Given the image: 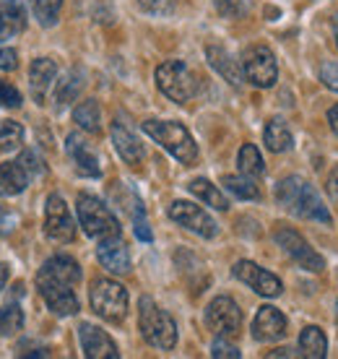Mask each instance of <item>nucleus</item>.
<instances>
[{"instance_id":"nucleus-1","label":"nucleus","mask_w":338,"mask_h":359,"mask_svg":"<svg viewBox=\"0 0 338 359\" xmlns=\"http://www.w3.org/2000/svg\"><path fill=\"white\" fill-rule=\"evenodd\" d=\"M273 196H276L278 206H284L297 219H310V222H320L328 226L333 224V216L325 208V201L304 177H297V175L284 177L276 185Z\"/></svg>"},{"instance_id":"nucleus-2","label":"nucleus","mask_w":338,"mask_h":359,"mask_svg":"<svg viewBox=\"0 0 338 359\" xmlns=\"http://www.w3.org/2000/svg\"><path fill=\"white\" fill-rule=\"evenodd\" d=\"M138 328L149 346L159 351L175 349L177 344V325L167 310H161L151 297H141L138 302Z\"/></svg>"},{"instance_id":"nucleus-3","label":"nucleus","mask_w":338,"mask_h":359,"mask_svg":"<svg viewBox=\"0 0 338 359\" xmlns=\"http://www.w3.org/2000/svg\"><path fill=\"white\" fill-rule=\"evenodd\" d=\"M141 128L143 133L151 135L154 141L167 154H172L180 164L190 167V164L198 162V146L185 126L172 123V120H146Z\"/></svg>"},{"instance_id":"nucleus-4","label":"nucleus","mask_w":338,"mask_h":359,"mask_svg":"<svg viewBox=\"0 0 338 359\" xmlns=\"http://www.w3.org/2000/svg\"><path fill=\"white\" fill-rule=\"evenodd\" d=\"M76 214H79V224L83 226V232L89 234L91 240H112L123 234V226L117 222V216L109 211L107 203H102L97 196L81 193L76 198Z\"/></svg>"},{"instance_id":"nucleus-5","label":"nucleus","mask_w":338,"mask_h":359,"mask_svg":"<svg viewBox=\"0 0 338 359\" xmlns=\"http://www.w3.org/2000/svg\"><path fill=\"white\" fill-rule=\"evenodd\" d=\"M89 302L102 320L123 323L128 315V289L115 278H97L89 289Z\"/></svg>"},{"instance_id":"nucleus-6","label":"nucleus","mask_w":338,"mask_h":359,"mask_svg":"<svg viewBox=\"0 0 338 359\" xmlns=\"http://www.w3.org/2000/svg\"><path fill=\"white\" fill-rule=\"evenodd\" d=\"M156 86L167 99L185 104L198 94V76L182 60H164L156 68Z\"/></svg>"},{"instance_id":"nucleus-7","label":"nucleus","mask_w":338,"mask_h":359,"mask_svg":"<svg viewBox=\"0 0 338 359\" xmlns=\"http://www.w3.org/2000/svg\"><path fill=\"white\" fill-rule=\"evenodd\" d=\"M242 73L245 81H250L258 89H271L278 79V63L276 55L271 53V47L266 45H250L242 53Z\"/></svg>"},{"instance_id":"nucleus-8","label":"nucleus","mask_w":338,"mask_h":359,"mask_svg":"<svg viewBox=\"0 0 338 359\" xmlns=\"http://www.w3.org/2000/svg\"><path fill=\"white\" fill-rule=\"evenodd\" d=\"M273 240H276L278 248H281L299 269L312 271V273H318V271L325 269L323 255L315 250V248H310V243H307L299 232H294L289 226H276V229H273Z\"/></svg>"},{"instance_id":"nucleus-9","label":"nucleus","mask_w":338,"mask_h":359,"mask_svg":"<svg viewBox=\"0 0 338 359\" xmlns=\"http://www.w3.org/2000/svg\"><path fill=\"white\" fill-rule=\"evenodd\" d=\"M205 325L214 336H227L234 339L242 328V310L231 297H216L205 307Z\"/></svg>"},{"instance_id":"nucleus-10","label":"nucleus","mask_w":338,"mask_h":359,"mask_svg":"<svg viewBox=\"0 0 338 359\" xmlns=\"http://www.w3.org/2000/svg\"><path fill=\"white\" fill-rule=\"evenodd\" d=\"M36 289L45 299V305L60 318L79 313V297L73 292V284L58 281V278L47 276V273H36Z\"/></svg>"},{"instance_id":"nucleus-11","label":"nucleus","mask_w":338,"mask_h":359,"mask_svg":"<svg viewBox=\"0 0 338 359\" xmlns=\"http://www.w3.org/2000/svg\"><path fill=\"white\" fill-rule=\"evenodd\" d=\"M45 234L53 243H73L76 237V222L71 216V208L58 193H53L45 203Z\"/></svg>"},{"instance_id":"nucleus-12","label":"nucleus","mask_w":338,"mask_h":359,"mask_svg":"<svg viewBox=\"0 0 338 359\" xmlns=\"http://www.w3.org/2000/svg\"><path fill=\"white\" fill-rule=\"evenodd\" d=\"M169 219H172L175 224L190 229V232L205 237V240H214L216 234H219V226H216L214 219L205 214L201 206L190 203V201H175V203L169 206Z\"/></svg>"},{"instance_id":"nucleus-13","label":"nucleus","mask_w":338,"mask_h":359,"mask_svg":"<svg viewBox=\"0 0 338 359\" xmlns=\"http://www.w3.org/2000/svg\"><path fill=\"white\" fill-rule=\"evenodd\" d=\"M234 278L242 281V284H248L252 292H258L260 297H278L281 294V278L273 276L271 271L260 269L258 263L252 261H237L234 263V269H231Z\"/></svg>"},{"instance_id":"nucleus-14","label":"nucleus","mask_w":338,"mask_h":359,"mask_svg":"<svg viewBox=\"0 0 338 359\" xmlns=\"http://www.w3.org/2000/svg\"><path fill=\"white\" fill-rule=\"evenodd\" d=\"M79 339H81V349H83V357L86 359H117L120 357L117 344L112 341V336H109L107 331H102L99 325L81 323Z\"/></svg>"},{"instance_id":"nucleus-15","label":"nucleus","mask_w":338,"mask_h":359,"mask_svg":"<svg viewBox=\"0 0 338 359\" xmlns=\"http://www.w3.org/2000/svg\"><path fill=\"white\" fill-rule=\"evenodd\" d=\"M55 79H58V63L50 60V57H36L29 65V89H32V97H34L36 104H45L47 94L55 86Z\"/></svg>"},{"instance_id":"nucleus-16","label":"nucleus","mask_w":338,"mask_h":359,"mask_svg":"<svg viewBox=\"0 0 338 359\" xmlns=\"http://www.w3.org/2000/svg\"><path fill=\"white\" fill-rule=\"evenodd\" d=\"M286 336V318L281 310L263 305L252 320V339L255 341H278Z\"/></svg>"},{"instance_id":"nucleus-17","label":"nucleus","mask_w":338,"mask_h":359,"mask_svg":"<svg viewBox=\"0 0 338 359\" xmlns=\"http://www.w3.org/2000/svg\"><path fill=\"white\" fill-rule=\"evenodd\" d=\"M97 261L102 263V269H107L109 273L123 276L130 271V250L123 243V237H112V240H102L97 245Z\"/></svg>"},{"instance_id":"nucleus-18","label":"nucleus","mask_w":338,"mask_h":359,"mask_svg":"<svg viewBox=\"0 0 338 359\" xmlns=\"http://www.w3.org/2000/svg\"><path fill=\"white\" fill-rule=\"evenodd\" d=\"M65 151L71 156V162L76 164V172H79V175H83V177H99V175H102L97 154L91 151V146L86 144L79 133H71L65 138Z\"/></svg>"},{"instance_id":"nucleus-19","label":"nucleus","mask_w":338,"mask_h":359,"mask_svg":"<svg viewBox=\"0 0 338 359\" xmlns=\"http://www.w3.org/2000/svg\"><path fill=\"white\" fill-rule=\"evenodd\" d=\"M27 8L21 0H0V42L24 34Z\"/></svg>"},{"instance_id":"nucleus-20","label":"nucleus","mask_w":338,"mask_h":359,"mask_svg":"<svg viewBox=\"0 0 338 359\" xmlns=\"http://www.w3.org/2000/svg\"><path fill=\"white\" fill-rule=\"evenodd\" d=\"M112 144H115V151L120 154V159L130 167H138L143 162V149L138 144V138L133 135V130L125 126L123 120H115L112 123Z\"/></svg>"},{"instance_id":"nucleus-21","label":"nucleus","mask_w":338,"mask_h":359,"mask_svg":"<svg viewBox=\"0 0 338 359\" xmlns=\"http://www.w3.org/2000/svg\"><path fill=\"white\" fill-rule=\"evenodd\" d=\"M205 57H208V63H211V68H214L219 76H222L224 81H229L231 86H240L242 83V63L240 60H234L224 47H208L205 50Z\"/></svg>"},{"instance_id":"nucleus-22","label":"nucleus","mask_w":338,"mask_h":359,"mask_svg":"<svg viewBox=\"0 0 338 359\" xmlns=\"http://www.w3.org/2000/svg\"><path fill=\"white\" fill-rule=\"evenodd\" d=\"M32 182V175L27 172V167L18 162H3L0 164V196H18L24 193L27 185Z\"/></svg>"},{"instance_id":"nucleus-23","label":"nucleus","mask_w":338,"mask_h":359,"mask_svg":"<svg viewBox=\"0 0 338 359\" xmlns=\"http://www.w3.org/2000/svg\"><path fill=\"white\" fill-rule=\"evenodd\" d=\"M39 273H47V276L58 278V281H65V284H73V287L81 281V266L73 261L71 255H65V252L47 258V261L42 263Z\"/></svg>"},{"instance_id":"nucleus-24","label":"nucleus","mask_w":338,"mask_h":359,"mask_svg":"<svg viewBox=\"0 0 338 359\" xmlns=\"http://www.w3.org/2000/svg\"><path fill=\"white\" fill-rule=\"evenodd\" d=\"M83 89V73L81 71H68L62 76L60 81H55L53 86V104L55 109H62L68 107L71 102H76Z\"/></svg>"},{"instance_id":"nucleus-25","label":"nucleus","mask_w":338,"mask_h":359,"mask_svg":"<svg viewBox=\"0 0 338 359\" xmlns=\"http://www.w3.org/2000/svg\"><path fill=\"white\" fill-rule=\"evenodd\" d=\"M263 141H266L268 151L284 154V151H292L294 135H292V130L286 128V123L281 117H273L266 126V130H263Z\"/></svg>"},{"instance_id":"nucleus-26","label":"nucleus","mask_w":338,"mask_h":359,"mask_svg":"<svg viewBox=\"0 0 338 359\" xmlns=\"http://www.w3.org/2000/svg\"><path fill=\"white\" fill-rule=\"evenodd\" d=\"M299 349L307 359H323L328 354V339L318 325H304L299 333Z\"/></svg>"},{"instance_id":"nucleus-27","label":"nucleus","mask_w":338,"mask_h":359,"mask_svg":"<svg viewBox=\"0 0 338 359\" xmlns=\"http://www.w3.org/2000/svg\"><path fill=\"white\" fill-rule=\"evenodd\" d=\"M187 190L193 193L196 198H201L205 206L216 208V211H229V201H227V196H224L222 190L216 188L214 182H208V180L198 177L193 180L190 185H187Z\"/></svg>"},{"instance_id":"nucleus-28","label":"nucleus","mask_w":338,"mask_h":359,"mask_svg":"<svg viewBox=\"0 0 338 359\" xmlns=\"http://www.w3.org/2000/svg\"><path fill=\"white\" fill-rule=\"evenodd\" d=\"M73 120L79 123L81 130L97 135L102 130V112H99L97 99H83V102H79L76 109H73Z\"/></svg>"},{"instance_id":"nucleus-29","label":"nucleus","mask_w":338,"mask_h":359,"mask_svg":"<svg viewBox=\"0 0 338 359\" xmlns=\"http://www.w3.org/2000/svg\"><path fill=\"white\" fill-rule=\"evenodd\" d=\"M237 167H240V175H248V177H260L263 172H266V162H263V156H260L258 146L252 144H245L237 154Z\"/></svg>"},{"instance_id":"nucleus-30","label":"nucleus","mask_w":338,"mask_h":359,"mask_svg":"<svg viewBox=\"0 0 338 359\" xmlns=\"http://www.w3.org/2000/svg\"><path fill=\"white\" fill-rule=\"evenodd\" d=\"M222 185L229 190L231 196L242 198V201H258L260 198L258 185H255L252 177H248V175H227V177L222 180Z\"/></svg>"},{"instance_id":"nucleus-31","label":"nucleus","mask_w":338,"mask_h":359,"mask_svg":"<svg viewBox=\"0 0 338 359\" xmlns=\"http://www.w3.org/2000/svg\"><path fill=\"white\" fill-rule=\"evenodd\" d=\"M24 328V310L16 302H6L0 307V339L16 336Z\"/></svg>"},{"instance_id":"nucleus-32","label":"nucleus","mask_w":338,"mask_h":359,"mask_svg":"<svg viewBox=\"0 0 338 359\" xmlns=\"http://www.w3.org/2000/svg\"><path fill=\"white\" fill-rule=\"evenodd\" d=\"M29 6H32V13H34V18L39 21V27L50 29L58 24L62 0H29Z\"/></svg>"},{"instance_id":"nucleus-33","label":"nucleus","mask_w":338,"mask_h":359,"mask_svg":"<svg viewBox=\"0 0 338 359\" xmlns=\"http://www.w3.org/2000/svg\"><path fill=\"white\" fill-rule=\"evenodd\" d=\"M24 144V128L16 120H0V151H16Z\"/></svg>"},{"instance_id":"nucleus-34","label":"nucleus","mask_w":338,"mask_h":359,"mask_svg":"<svg viewBox=\"0 0 338 359\" xmlns=\"http://www.w3.org/2000/svg\"><path fill=\"white\" fill-rule=\"evenodd\" d=\"M211 357L214 359H240L242 351L237 349L227 336H216L214 344H211Z\"/></svg>"},{"instance_id":"nucleus-35","label":"nucleus","mask_w":338,"mask_h":359,"mask_svg":"<svg viewBox=\"0 0 338 359\" xmlns=\"http://www.w3.org/2000/svg\"><path fill=\"white\" fill-rule=\"evenodd\" d=\"M138 6L151 16H172L177 8V0H138Z\"/></svg>"},{"instance_id":"nucleus-36","label":"nucleus","mask_w":338,"mask_h":359,"mask_svg":"<svg viewBox=\"0 0 338 359\" xmlns=\"http://www.w3.org/2000/svg\"><path fill=\"white\" fill-rule=\"evenodd\" d=\"M18 162L27 167V172L32 175V180L45 175V162H42V159H39V154L32 151V149H24V151L18 154Z\"/></svg>"},{"instance_id":"nucleus-37","label":"nucleus","mask_w":338,"mask_h":359,"mask_svg":"<svg viewBox=\"0 0 338 359\" xmlns=\"http://www.w3.org/2000/svg\"><path fill=\"white\" fill-rule=\"evenodd\" d=\"M21 91L13 86V83L8 81H3L0 79V107H8V109H18L21 107Z\"/></svg>"},{"instance_id":"nucleus-38","label":"nucleus","mask_w":338,"mask_h":359,"mask_svg":"<svg viewBox=\"0 0 338 359\" xmlns=\"http://www.w3.org/2000/svg\"><path fill=\"white\" fill-rule=\"evenodd\" d=\"M214 6L222 16L234 18V16H242V13L248 11L250 0H214Z\"/></svg>"},{"instance_id":"nucleus-39","label":"nucleus","mask_w":338,"mask_h":359,"mask_svg":"<svg viewBox=\"0 0 338 359\" xmlns=\"http://www.w3.org/2000/svg\"><path fill=\"white\" fill-rule=\"evenodd\" d=\"M133 232H135V237L141 240V243H151L154 240V232L149 229V222H146V208H141V211H135L133 216Z\"/></svg>"},{"instance_id":"nucleus-40","label":"nucleus","mask_w":338,"mask_h":359,"mask_svg":"<svg viewBox=\"0 0 338 359\" xmlns=\"http://www.w3.org/2000/svg\"><path fill=\"white\" fill-rule=\"evenodd\" d=\"M320 81L325 83L330 91H338V63L325 60V63L320 65Z\"/></svg>"},{"instance_id":"nucleus-41","label":"nucleus","mask_w":338,"mask_h":359,"mask_svg":"<svg viewBox=\"0 0 338 359\" xmlns=\"http://www.w3.org/2000/svg\"><path fill=\"white\" fill-rule=\"evenodd\" d=\"M18 68V53L13 47H0V71H16Z\"/></svg>"},{"instance_id":"nucleus-42","label":"nucleus","mask_w":338,"mask_h":359,"mask_svg":"<svg viewBox=\"0 0 338 359\" xmlns=\"http://www.w3.org/2000/svg\"><path fill=\"white\" fill-rule=\"evenodd\" d=\"M16 214L13 211H8V208L0 206V234H11L13 229H16Z\"/></svg>"},{"instance_id":"nucleus-43","label":"nucleus","mask_w":338,"mask_h":359,"mask_svg":"<svg viewBox=\"0 0 338 359\" xmlns=\"http://www.w3.org/2000/svg\"><path fill=\"white\" fill-rule=\"evenodd\" d=\"M325 190H328V196L333 203H338V164L330 170L328 180H325Z\"/></svg>"},{"instance_id":"nucleus-44","label":"nucleus","mask_w":338,"mask_h":359,"mask_svg":"<svg viewBox=\"0 0 338 359\" xmlns=\"http://www.w3.org/2000/svg\"><path fill=\"white\" fill-rule=\"evenodd\" d=\"M328 123H330V128H333V133L338 135V104H333V107L328 109Z\"/></svg>"},{"instance_id":"nucleus-45","label":"nucleus","mask_w":338,"mask_h":359,"mask_svg":"<svg viewBox=\"0 0 338 359\" xmlns=\"http://www.w3.org/2000/svg\"><path fill=\"white\" fill-rule=\"evenodd\" d=\"M6 284H8V266H6V263H0V292L6 289Z\"/></svg>"},{"instance_id":"nucleus-46","label":"nucleus","mask_w":338,"mask_h":359,"mask_svg":"<svg viewBox=\"0 0 338 359\" xmlns=\"http://www.w3.org/2000/svg\"><path fill=\"white\" fill-rule=\"evenodd\" d=\"M266 357L273 359V357H294V354H292V349H276V351H268Z\"/></svg>"},{"instance_id":"nucleus-47","label":"nucleus","mask_w":338,"mask_h":359,"mask_svg":"<svg viewBox=\"0 0 338 359\" xmlns=\"http://www.w3.org/2000/svg\"><path fill=\"white\" fill-rule=\"evenodd\" d=\"M21 357H50L47 349H36V351H21Z\"/></svg>"},{"instance_id":"nucleus-48","label":"nucleus","mask_w":338,"mask_h":359,"mask_svg":"<svg viewBox=\"0 0 338 359\" xmlns=\"http://www.w3.org/2000/svg\"><path fill=\"white\" fill-rule=\"evenodd\" d=\"M333 36H336V45H338V13L333 16Z\"/></svg>"},{"instance_id":"nucleus-49","label":"nucleus","mask_w":338,"mask_h":359,"mask_svg":"<svg viewBox=\"0 0 338 359\" xmlns=\"http://www.w3.org/2000/svg\"><path fill=\"white\" fill-rule=\"evenodd\" d=\"M336 310H338V302H336Z\"/></svg>"}]
</instances>
